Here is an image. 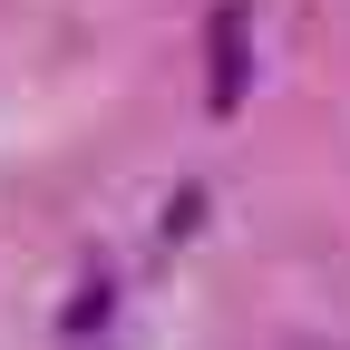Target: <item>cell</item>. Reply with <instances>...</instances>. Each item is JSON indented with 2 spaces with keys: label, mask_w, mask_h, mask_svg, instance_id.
<instances>
[{
  "label": "cell",
  "mask_w": 350,
  "mask_h": 350,
  "mask_svg": "<svg viewBox=\"0 0 350 350\" xmlns=\"http://www.w3.org/2000/svg\"><path fill=\"white\" fill-rule=\"evenodd\" d=\"M204 49H214V78H204V98L234 117V107H243V10H234V0L204 20Z\"/></svg>",
  "instance_id": "6da1fadb"
}]
</instances>
